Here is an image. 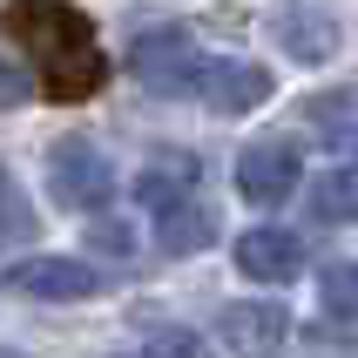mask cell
Here are the masks:
<instances>
[{
    "instance_id": "obj_1",
    "label": "cell",
    "mask_w": 358,
    "mask_h": 358,
    "mask_svg": "<svg viewBox=\"0 0 358 358\" xmlns=\"http://www.w3.org/2000/svg\"><path fill=\"white\" fill-rule=\"evenodd\" d=\"M0 20H7V34L27 48V61L41 68L34 88H48V95H88L101 81L95 27H88V14H75L68 0H7Z\"/></svg>"
},
{
    "instance_id": "obj_2",
    "label": "cell",
    "mask_w": 358,
    "mask_h": 358,
    "mask_svg": "<svg viewBox=\"0 0 358 358\" xmlns=\"http://www.w3.org/2000/svg\"><path fill=\"white\" fill-rule=\"evenodd\" d=\"M48 196H55L61 210H75V217H95V210H108V196H115V162L101 156L88 136H61L55 149H48Z\"/></svg>"
},
{
    "instance_id": "obj_3",
    "label": "cell",
    "mask_w": 358,
    "mask_h": 358,
    "mask_svg": "<svg viewBox=\"0 0 358 358\" xmlns=\"http://www.w3.org/2000/svg\"><path fill=\"white\" fill-rule=\"evenodd\" d=\"M129 75L149 88V95H196V75H203V55L182 27H149L136 34L129 48Z\"/></svg>"
},
{
    "instance_id": "obj_4",
    "label": "cell",
    "mask_w": 358,
    "mask_h": 358,
    "mask_svg": "<svg viewBox=\"0 0 358 358\" xmlns=\"http://www.w3.org/2000/svg\"><path fill=\"white\" fill-rule=\"evenodd\" d=\"M217 338L230 358H271L291 345V318H284V304L271 298H237L217 311Z\"/></svg>"
},
{
    "instance_id": "obj_5",
    "label": "cell",
    "mask_w": 358,
    "mask_h": 358,
    "mask_svg": "<svg viewBox=\"0 0 358 358\" xmlns=\"http://www.w3.org/2000/svg\"><path fill=\"white\" fill-rule=\"evenodd\" d=\"M196 95L217 115H250V108L271 101V68H257V61H243V55H203Z\"/></svg>"
},
{
    "instance_id": "obj_6",
    "label": "cell",
    "mask_w": 358,
    "mask_h": 358,
    "mask_svg": "<svg viewBox=\"0 0 358 358\" xmlns=\"http://www.w3.org/2000/svg\"><path fill=\"white\" fill-rule=\"evenodd\" d=\"M7 284L41 304H88L101 291L95 264H75V257H20V264H7Z\"/></svg>"
},
{
    "instance_id": "obj_7",
    "label": "cell",
    "mask_w": 358,
    "mask_h": 358,
    "mask_svg": "<svg viewBox=\"0 0 358 358\" xmlns=\"http://www.w3.org/2000/svg\"><path fill=\"white\" fill-rule=\"evenodd\" d=\"M230 257H237V271L250 284H291L304 271V237H298V230H284V223H250Z\"/></svg>"
},
{
    "instance_id": "obj_8",
    "label": "cell",
    "mask_w": 358,
    "mask_h": 358,
    "mask_svg": "<svg viewBox=\"0 0 358 358\" xmlns=\"http://www.w3.org/2000/svg\"><path fill=\"white\" fill-rule=\"evenodd\" d=\"M237 189H243V203H284L298 189V149L291 142H243L237 149Z\"/></svg>"
},
{
    "instance_id": "obj_9",
    "label": "cell",
    "mask_w": 358,
    "mask_h": 358,
    "mask_svg": "<svg viewBox=\"0 0 358 358\" xmlns=\"http://www.w3.org/2000/svg\"><path fill=\"white\" fill-rule=\"evenodd\" d=\"M271 34H278V48L291 61H304V68H318V61H331L338 55V20L324 14V7H298V0H291V7H278V14H271Z\"/></svg>"
},
{
    "instance_id": "obj_10",
    "label": "cell",
    "mask_w": 358,
    "mask_h": 358,
    "mask_svg": "<svg viewBox=\"0 0 358 358\" xmlns=\"http://www.w3.org/2000/svg\"><path fill=\"white\" fill-rule=\"evenodd\" d=\"M149 223H156V243L169 257H196V250L217 243V210H210L196 189L176 196V203H162V210H149Z\"/></svg>"
},
{
    "instance_id": "obj_11",
    "label": "cell",
    "mask_w": 358,
    "mask_h": 358,
    "mask_svg": "<svg viewBox=\"0 0 358 358\" xmlns=\"http://www.w3.org/2000/svg\"><path fill=\"white\" fill-rule=\"evenodd\" d=\"M298 122L318 142H331V149H352L358 142V88H318V95H304Z\"/></svg>"
},
{
    "instance_id": "obj_12",
    "label": "cell",
    "mask_w": 358,
    "mask_h": 358,
    "mask_svg": "<svg viewBox=\"0 0 358 358\" xmlns=\"http://www.w3.org/2000/svg\"><path fill=\"white\" fill-rule=\"evenodd\" d=\"M304 210H311L318 223H358V162L318 169L311 189H304Z\"/></svg>"
},
{
    "instance_id": "obj_13",
    "label": "cell",
    "mask_w": 358,
    "mask_h": 358,
    "mask_svg": "<svg viewBox=\"0 0 358 358\" xmlns=\"http://www.w3.org/2000/svg\"><path fill=\"white\" fill-rule=\"evenodd\" d=\"M34 230H41V223H34V203H27V189L14 182V169L0 162V250H7V243H27Z\"/></svg>"
},
{
    "instance_id": "obj_14",
    "label": "cell",
    "mask_w": 358,
    "mask_h": 358,
    "mask_svg": "<svg viewBox=\"0 0 358 358\" xmlns=\"http://www.w3.org/2000/svg\"><path fill=\"white\" fill-rule=\"evenodd\" d=\"M318 304H324V318L358 324V264H324V278H318Z\"/></svg>"
},
{
    "instance_id": "obj_15",
    "label": "cell",
    "mask_w": 358,
    "mask_h": 358,
    "mask_svg": "<svg viewBox=\"0 0 358 358\" xmlns=\"http://www.w3.org/2000/svg\"><path fill=\"white\" fill-rule=\"evenodd\" d=\"M189 189H196V176H189V169H169V162H156V169H142V176H136L142 210H162V203L189 196Z\"/></svg>"
},
{
    "instance_id": "obj_16",
    "label": "cell",
    "mask_w": 358,
    "mask_h": 358,
    "mask_svg": "<svg viewBox=\"0 0 358 358\" xmlns=\"http://www.w3.org/2000/svg\"><path fill=\"white\" fill-rule=\"evenodd\" d=\"M88 243H95L101 257H136V230H129V223H115V217H95Z\"/></svg>"
},
{
    "instance_id": "obj_17",
    "label": "cell",
    "mask_w": 358,
    "mask_h": 358,
    "mask_svg": "<svg viewBox=\"0 0 358 358\" xmlns=\"http://www.w3.org/2000/svg\"><path fill=\"white\" fill-rule=\"evenodd\" d=\"M27 95H34V68H14V61L0 55V108H14Z\"/></svg>"
},
{
    "instance_id": "obj_18",
    "label": "cell",
    "mask_w": 358,
    "mask_h": 358,
    "mask_svg": "<svg viewBox=\"0 0 358 358\" xmlns=\"http://www.w3.org/2000/svg\"><path fill=\"white\" fill-rule=\"evenodd\" d=\"M142 352H149V358H210L196 338H189V331H156V338L142 345Z\"/></svg>"
},
{
    "instance_id": "obj_19",
    "label": "cell",
    "mask_w": 358,
    "mask_h": 358,
    "mask_svg": "<svg viewBox=\"0 0 358 358\" xmlns=\"http://www.w3.org/2000/svg\"><path fill=\"white\" fill-rule=\"evenodd\" d=\"M0 358H20V352H7V345H0Z\"/></svg>"
},
{
    "instance_id": "obj_20",
    "label": "cell",
    "mask_w": 358,
    "mask_h": 358,
    "mask_svg": "<svg viewBox=\"0 0 358 358\" xmlns=\"http://www.w3.org/2000/svg\"><path fill=\"white\" fill-rule=\"evenodd\" d=\"M129 358H149V352H129Z\"/></svg>"
}]
</instances>
